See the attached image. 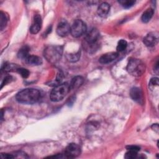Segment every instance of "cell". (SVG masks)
<instances>
[{
	"label": "cell",
	"instance_id": "4",
	"mask_svg": "<svg viewBox=\"0 0 159 159\" xmlns=\"http://www.w3.org/2000/svg\"><path fill=\"white\" fill-rule=\"evenodd\" d=\"M70 84L66 83L58 84L51 91L50 99L53 102L62 100L70 91Z\"/></svg>",
	"mask_w": 159,
	"mask_h": 159
},
{
	"label": "cell",
	"instance_id": "16",
	"mask_svg": "<svg viewBox=\"0 0 159 159\" xmlns=\"http://www.w3.org/2000/svg\"><path fill=\"white\" fill-rule=\"evenodd\" d=\"M153 15V10L152 8L147 9L142 15L141 20L143 22H148L152 17Z\"/></svg>",
	"mask_w": 159,
	"mask_h": 159
},
{
	"label": "cell",
	"instance_id": "21",
	"mask_svg": "<svg viewBox=\"0 0 159 159\" xmlns=\"http://www.w3.org/2000/svg\"><path fill=\"white\" fill-rule=\"evenodd\" d=\"M119 2L122 5V7L127 9L131 7L135 4V1L134 0H121L119 1Z\"/></svg>",
	"mask_w": 159,
	"mask_h": 159
},
{
	"label": "cell",
	"instance_id": "3",
	"mask_svg": "<svg viewBox=\"0 0 159 159\" xmlns=\"http://www.w3.org/2000/svg\"><path fill=\"white\" fill-rule=\"evenodd\" d=\"M63 48L61 46H48L44 50L45 58L52 63H55L58 61L61 58Z\"/></svg>",
	"mask_w": 159,
	"mask_h": 159
},
{
	"label": "cell",
	"instance_id": "23",
	"mask_svg": "<svg viewBox=\"0 0 159 159\" xmlns=\"http://www.w3.org/2000/svg\"><path fill=\"white\" fill-rule=\"evenodd\" d=\"M16 70L18 72V73H19L21 75V76L24 78H27L29 76V71L25 68H18Z\"/></svg>",
	"mask_w": 159,
	"mask_h": 159
},
{
	"label": "cell",
	"instance_id": "8",
	"mask_svg": "<svg viewBox=\"0 0 159 159\" xmlns=\"http://www.w3.org/2000/svg\"><path fill=\"white\" fill-rule=\"evenodd\" d=\"M144 44L147 47H153L158 42V34L157 32H152L148 34L143 39Z\"/></svg>",
	"mask_w": 159,
	"mask_h": 159
},
{
	"label": "cell",
	"instance_id": "27",
	"mask_svg": "<svg viewBox=\"0 0 159 159\" xmlns=\"http://www.w3.org/2000/svg\"><path fill=\"white\" fill-rule=\"evenodd\" d=\"M1 157L2 158H14V156L9 153H1Z\"/></svg>",
	"mask_w": 159,
	"mask_h": 159
},
{
	"label": "cell",
	"instance_id": "12",
	"mask_svg": "<svg viewBox=\"0 0 159 159\" xmlns=\"http://www.w3.org/2000/svg\"><path fill=\"white\" fill-rule=\"evenodd\" d=\"M118 57V53L109 52L102 55L99 59V61L102 64H107L115 60Z\"/></svg>",
	"mask_w": 159,
	"mask_h": 159
},
{
	"label": "cell",
	"instance_id": "24",
	"mask_svg": "<svg viewBox=\"0 0 159 159\" xmlns=\"http://www.w3.org/2000/svg\"><path fill=\"white\" fill-rule=\"evenodd\" d=\"M11 80H12V77H11V76H6V77L4 78V80H3V81H2V83H1V88H2V87H3L4 85H6V84H7V83H9V82H11Z\"/></svg>",
	"mask_w": 159,
	"mask_h": 159
},
{
	"label": "cell",
	"instance_id": "2",
	"mask_svg": "<svg viewBox=\"0 0 159 159\" xmlns=\"http://www.w3.org/2000/svg\"><path fill=\"white\" fill-rule=\"evenodd\" d=\"M127 71L134 76H142L145 70L144 63L139 59L130 58L127 66Z\"/></svg>",
	"mask_w": 159,
	"mask_h": 159
},
{
	"label": "cell",
	"instance_id": "14",
	"mask_svg": "<svg viewBox=\"0 0 159 159\" xmlns=\"http://www.w3.org/2000/svg\"><path fill=\"white\" fill-rule=\"evenodd\" d=\"M83 81H84V79L82 76H76L74 77L71 80V83L70 84V89H75L78 88L79 87H80L82 85V84L83 83Z\"/></svg>",
	"mask_w": 159,
	"mask_h": 159
},
{
	"label": "cell",
	"instance_id": "28",
	"mask_svg": "<svg viewBox=\"0 0 159 159\" xmlns=\"http://www.w3.org/2000/svg\"><path fill=\"white\" fill-rule=\"evenodd\" d=\"M153 129V130H155L157 132H158V124H153V125H152V127Z\"/></svg>",
	"mask_w": 159,
	"mask_h": 159
},
{
	"label": "cell",
	"instance_id": "9",
	"mask_svg": "<svg viewBox=\"0 0 159 159\" xmlns=\"http://www.w3.org/2000/svg\"><path fill=\"white\" fill-rule=\"evenodd\" d=\"M70 28L71 27L66 20H61L57 25V33L59 36L65 37L70 32Z\"/></svg>",
	"mask_w": 159,
	"mask_h": 159
},
{
	"label": "cell",
	"instance_id": "10",
	"mask_svg": "<svg viewBox=\"0 0 159 159\" xmlns=\"http://www.w3.org/2000/svg\"><path fill=\"white\" fill-rule=\"evenodd\" d=\"M130 95L131 98L135 102L142 104L143 102V93L140 88L138 87H134L131 89L130 92Z\"/></svg>",
	"mask_w": 159,
	"mask_h": 159
},
{
	"label": "cell",
	"instance_id": "13",
	"mask_svg": "<svg viewBox=\"0 0 159 159\" xmlns=\"http://www.w3.org/2000/svg\"><path fill=\"white\" fill-rule=\"evenodd\" d=\"M110 11V5L107 2L101 3L98 8V14L101 17H105L107 16Z\"/></svg>",
	"mask_w": 159,
	"mask_h": 159
},
{
	"label": "cell",
	"instance_id": "17",
	"mask_svg": "<svg viewBox=\"0 0 159 159\" xmlns=\"http://www.w3.org/2000/svg\"><path fill=\"white\" fill-rule=\"evenodd\" d=\"M29 47L27 45L22 47L18 52V57L25 60L29 56Z\"/></svg>",
	"mask_w": 159,
	"mask_h": 159
},
{
	"label": "cell",
	"instance_id": "26",
	"mask_svg": "<svg viewBox=\"0 0 159 159\" xmlns=\"http://www.w3.org/2000/svg\"><path fill=\"white\" fill-rule=\"evenodd\" d=\"M127 150H134V151H136V152H139L140 150V147L136 145H131V146H128L127 147Z\"/></svg>",
	"mask_w": 159,
	"mask_h": 159
},
{
	"label": "cell",
	"instance_id": "1",
	"mask_svg": "<svg viewBox=\"0 0 159 159\" xmlns=\"http://www.w3.org/2000/svg\"><path fill=\"white\" fill-rule=\"evenodd\" d=\"M41 97L40 92L34 88H27L19 91L16 95V100L22 104H32L39 101Z\"/></svg>",
	"mask_w": 159,
	"mask_h": 159
},
{
	"label": "cell",
	"instance_id": "15",
	"mask_svg": "<svg viewBox=\"0 0 159 159\" xmlns=\"http://www.w3.org/2000/svg\"><path fill=\"white\" fill-rule=\"evenodd\" d=\"M25 62L30 65H40L42 63L41 58L36 55H30L25 60Z\"/></svg>",
	"mask_w": 159,
	"mask_h": 159
},
{
	"label": "cell",
	"instance_id": "11",
	"mask_svg": "<svg viewBox=\"0 0 159 159\" xmlns=\"http://www.w3.org/2000/svg\"><path fill=\"white\" fill-rule=\"evenodd\" d=\"M42 27V18L40 14H35L34 17V22L30 28V32L32 34H37Z\"/></svg>",
	"mask_w": 159,
	"mask_h": 159
},
{
	"label": "cell",
	"instance_id": "20",
	"mask_svg": "<svg viewBox=\"0 0 159 159\" xmlns=\"http://www.w3.org/2000/svg\"><path fill=\"white\" fill-rule=\"evenodd\" d=\"M127 46V43L125 40L121 39L118 42L117 45V50L119 52L124 51Z\"/></svg>",
	"mask_w": 159,
	"mask_h": 159
},
{
	"label": "cell",
	"instance_id": "25",
	"mask_svg": "<svg viewBox=\"0 0 159 159\" xmlns=\"http://www.w3.org/2000/svg\"><path fill=\"white\" fill-rule=\"evenodd\" d=\"M158 79L157 78H153L150 81V85L152 86H158Z\"/></svg>",
	"mask_w": 159,
	"mask_h": 159
},
{
	"label": "cell",
	"instance_id": "18",
	"mask_svg": "<svg viewBox=\"0 0 159 159\" xmlns=\"http://www.w3.org/2000/svg\"><path fill=\"white\" fill-rule=\"evenodd\" d=\"M66 58L71 62H75L78 61L80 58V52H78L75 53H69L66 55Z\"/></svg>",
	"mask_w": 159,
	"mask_h": 159
},
{
	"label": "cell",
	"instance_id": "5",
	"mask_svg": "<svg viewBox=\"0 0 159 159\" xmlns=\"http://www.w3.org/2000/svg\"><path fill=\"white\" fill-rule=\"evenodd\" d=\"M86 31L85 23L80 19H77L73 23L70 28V33L74 37H79Z\"/></svg>",
	"mask_w": 159,
	"mask_h": 159
},
{
	"label": "cell",
	"instance_id": "22",
	"mask_svg": "<svg viewBox=\"0 0 159 159\" xmlns=\"http://www.w3.org/2000/svg\"><path fill=\"white\" fill-rule=\"evenodd\" d=\"M137 152L131 150H128L124 157L127 159H134L137 158Z\"/></svg>",
	"mask_w": 159,
	"mask_h": 159
},
{
	"label": "cell",
	"instance_id": "7",
	"mask_svg": "<svg viewBox=\"0 0 159 159\" xmlns=\"http://www.w3.org/2000/svg\"><path fill=\"white\" fill-rule=\"evenodd\" d=\"M99 37V32L96 29H92L89 31H88L84 37V40L86 42L91 45L95 46L96 45V43Z\"/></svg>",
	"mask_w": 159,
	"mask_h": 159
},
{
	"label": "cell",
	"instance_id": "19",
	"mask_svg": "<svg viewBox=\"0 0 159 159\" xmlns=\"http://www.w3.org/2000/svg\"><path fill=\"white\" fill-rule=\"evenodd\" d=\"M7 22V18L6 16V14L2 12H0V29L1 30H2L6 26Z\"/></svg>",
	"mask_w": 159,
	"mask_h": 159
},
{
	"label": "cell",
	"instance_id": "6",
	"mask_svg": "<svg viewBox=\"0 0 159 159\" xmlns=\"http://www.w3.org/2000/svg\"><path fill=\"white\" fill-rule=\"evenodd\" d=\"M81 152L80 146L76 143H70L65 148L64 152V157L66 158H75L78 157Z\"/></svg>",
	"mask_w": 159,
	"mask_h": 159
}]
</instances>
